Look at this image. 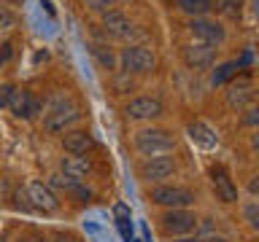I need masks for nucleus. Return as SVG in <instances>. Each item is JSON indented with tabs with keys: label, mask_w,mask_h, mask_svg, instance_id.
Returning a JSON list of instances; mask_svg holds the SVG:
<instances>
[{
	"label": "nucleus",
	"mask_w": 259,
	"mask_h": 242,
	"mask_svg": "<svg viewBox=\"0 0 259 242\" xmlns=\"http://www.w3.org/2000/svg\"><path fill=\"white\" fill-rule=\"evenodd\" d=\"M81 116V108H78V102L73 100V97H54L52 102H49V108L44 110V129L46 132H65L70 124H76Z\"/></svg>",
	"instance_id": "nucleus-1"
},
{
	"label": "nucleus",
	"mask_w": 259,
	"mask_h": 242,
	"mask_svg": "<svg viewBox=\"0 0 259 242\" xmlns=\"http://www.w3.org/2000/svg\"><path fill=\"white\" fill-rule=\"evenodd\" d=\"M135 148H138V153H143L146 159L167 156V153L176 151V137L170 135L167 129L149 127V129H141V132L135 135Z\"/></svg>",
	"instance_id": "nucleus-2"
},
{
	"label": "nucleus",
	"mask_w": 259,
	"mask_h": 242,
	"mask_svg": "<svg viewBox=\"0 0 259 242\" xmlns=\"http://www.w3.org/2000/svg\"><path fill=\"white\" fill-rule=\"evenodd\" d=\"M116 62L121 65L124 73H135V76H143V73H151L157 68V56L149 46H141V43H130L119 51Z\"/></svg>",
	"instance_id": "nucleus-3"
},
{
	"label": "nucleus",
	"mask_w": 259,
	"mask_h": 242,
	"mask_svg": "<svg viewBox=\"0 0 259 242\" xmlns=\"http://www.w3.org/2000/svg\"><path fill=\"white\" fill-rule=\"evenodd\" d=\"M149 199L159 207H167V210H178V207H189L194 205V191L184 189V186H167V183H159L149 191Z\"/></svg>",
	"instance_id": "nucleus-4"
},
{
	"label": "nucleus",
	"mask_w": 259,
	"mask_h": 242,
	"mask_svg": "<svg viewBox=\"0 0 259 242\" xmlns=\"http://www.w3.org/2000/svg\"><path fill=\"white\" fill-rule=\"evenodd\" d=\"M159 221H162V231H165L167 237H186V234L197 231V215L186 207L167 210Z\"/></svg>",
	"instance_id": "nucleus-5"
},
{
	"label": "nucleus",
	"mask_w": 259,
	"mask_h": 242,
	"mask_svg": "<svg viewBox=\"0 0 259 242\" xmlns=\"http://www.w3.org/2000/svg\"><path fill=\"white\" fill-rule=\"evenodd\" d=\"M189 32H192L194 40L208 43V46H222L227 40V30L222 27V22L208 19V16H197V19H192L189 22Z\"/></svg>",
	"instance_id": "nucleus-6"
},
{
	"label": "nucleus",
	"mask_w": 259,
	"mask_h": 242,
	"mask_svg": "<svg viewBox=\"0 0 259 242\" xmlns=\"http://www.w3.org/2000/svg\"><path fill=\"white\" fill-rule=\"evenodd\" d=\"M165 113V105H162L159 97H133L124 105V116L133 121H151L159 118Z\"/></svg>",
	"instance_id": "nucleus-7"
},
{
	"label": "nucleus",
	"mask_w": 259,
	"mask_h": 242,
	"mask_svg": "<svg viewBox=\"0 0 259 242\" xmlns=\"http://www.w3.org/2000/svg\"><path fill=\"white\" fill-rule=\"evenodd\" d=\"M27 199L32 210H38V213H57L60 210V199H57V194L52 191V186L40 183V180H30L27 183Z\"/></svg>",
	"instance_id": "nucleus-8"
},
{
	"label": "nucleus",
	"mask_w": 259,
	"mask_h": 242,
	"mask_svg": "<svg viewBox=\"0 0 259 242\" xmlns=\"http://www.w3.org/2000/svg\"><path fill=\"white\" fill-rule=\"evenodd\" d=\"M184 65L189 70H205L216 62V46H208V43H200V40H192V43L184 46Z\"/></svg>",
	"instance_id": "nucleus-9"
},
{
	"label": "nucleus",
	"mask_w": 259,
	"mask_h": 242,
	"mask_svg": "<svg viewBox=\"0 0 259 242\" xmlns=\"http://www.w3.org/2000/svg\"><path fill=\"white\" fill-rule=\"evenodd\" d=\"M8 110H11L16 118L30 121V118H35L38 113L44 110V105H40V100L32 92H27V89H14L11 102H8Z\"/></svg>",
	"instance_id": "nucleus-10"
},
{
	"label": "nucleus",
	"mask_w": 259,
	"mask_h": 242,
	"mask_svg": "<svg viewBox=\"0 0 259 242\" xmlns=\"http://www.w3.org/2000/svg\"><path fill=\"white\" fill-rule=\"evenodd\" d=\"M176 175V159L173 156H157L146 159L141 167V177L146 183H165L167 177Z\"/></svg>",
	"instance_id": "nucleus-11"
},
{
	"label": "nucleus",
	"mask_w": 259,
	"mask_h": 242,
	"mask_svg": "<svg viewBox=\"0 0 259 242\" xmlns=\"http://www.w3.org/2000/svg\"><path fill=\"white\" fill-rule=\"evenodd\" d=\"M210 186H213L216 199H222L224 205H232V202H238V186L232 183L230 172H227L222 164L210 167Z\"/></svg>",
	"instance_id": "nucleus-12"
},
{
	"label": "nucleus",
	"mask_w": 259,
	"mask_h": 242,
	"mask_svg": "<svg viewBox=\"0 0 259 242\" xmlns=\"http://www.w3.org/2000/svg\"><path fill=\"white\" fill-rule=\"evenodd\" d=\"M62 148L70 153V156H87L89 151L95 148V140L87 129H65L62 135Z\"/></svg>",
	"instance_id": "nucleus-13"
},
{
	"label": "nucleus",
	"mask_w": 259,
	"mask_h": 242,
	"mask_svg": "<svg viewBox=\"0 0 259 242\" xmlns=\"http://www.w3.org/2000/svg\"><path fill=\"white\" fill-rule=\"evenodd\" d=\"M103 30L113 38H130L133 35V22H130L121 11H113L111 8V11L103 14Z\"/></svg>",
	"instance_id": "nucleus-14"
},
{
	"label": "nucleus",
	"mask_w": 259,
	"mask_h": 242,
	"mask_svg": "<svg viewBox=\"0 0 259 242\" xmlns=\"http://www.w3.org/2000/svg\"><path fill=\"white\" fill-rule=\"evenodd\" d=\"M251 100H254V92H251L248 78H243V81H235V84H230V89H227V105H230L232 110H243V108H248Z\"/></svg>",
	"instance_id": "nucleus-15"
},
{
	"label": "nucleus",
	"mask_w": 259,
	"mask_h": 242,
	"mask_svg": "<svg viewBox=\"0 0 259 242\" xmlns=\"http://www.w3.org/2000/svg\"><path fill=\"white\" fill-rule=\"evenodd\" d=\"M62 175L84 183V177L92 175V161H89L87 156H65L62 159Z\"/></svg>",
	"instance_id": "nucleus-16"
},
{
	"label": "nucleus",
	"mask_w": 259,
	"mask_h": 242,
	"mask_svg": "<svg viewBox=\"0 0 259 242\" xmlns=\"http://www.w3.org/2000/svg\"><path fill=\"white\" fill-rule=\"evenodd\" d=\"M189 137H192V143H197L200 148H205V151H213L216 145H219V137L216 132L210 129L208 124H202V121H194V124H189Z\"/></svg>",
	"instance_id": "nucleus-17"
},
{
	"label": "nucleus",
	"mask_w": 259,
	"mask_h": 242,
	"mask_svg": "<svg viewBox=\"0 0 259 242\" xmlns=\"http://www.w3.org/2000/svg\"><path fill=\"white\" fill-rule=\"evenodd\" d=\"M178 11H184L186 16L197 19V16H208L213 8V0H176Z\"/></svg>",
	"instance_id": "nucleus-18"
},
{
	"label": "nucleus",
	"mask_w": 259,
	"mask_h": 242,
	"mask_svg": "<svg viewBox=\"0 0 259 242\" xmlns=\"http://www.w3.org/2000/svg\"><path fill=\"white\" fill-rule=\"evenodd\" d=\"M113 215H116V226H119V234L124 242H133V215H130V207L127 205H119L113 207Z\"/></svg>",
	"instance_id": "nucleus-19"
},
{
	"label": "nucleus",
	"mask_w": 259,
	"mask_h": 242,
	"mask_svg": "<svg viewBox=\"0 0 259 242\" xmlns=\"http://www.w3.org/2000/svg\"><path fill=\"white\" fill-rule=\"evenodd\" d=\"M243 6H246V0H213V8L219 14L230 16V19H240L243 16Z\"/></svg>",
	"instance_id": "nucleus-20"
},
{
	"label": "nucleus",
	"mask_w": 259,
	"mask_h": 242,
	"mask_svg": "<svg viewBox=\"0 0 259 242\" xmlns=\"http://www.w3.org/2000/svg\"><path fill=\"white\" fill-rule=\"evenodd\" d=\"M92 54H95V59H97V65H100V68H105V70H113V68H116V54H113L108 46L95 43V46H92Z\"/></svg>",
	"instance_id": "nucleus-21"
},
{
	"label": "nucleus",
	"mask_w": 259,
	"mask_h": 242,
	"mask_svg": "<svg viewBox=\"0 0 259 242\" xmlns=\"http://www.w3.org/2000/svg\"><path fill=\"white\" fill-rule=\"evenodd\" d=\"M235 73H238V65H235V62H224V65H219V68H216V73H213V78H210V81H213V86H222L227 78L235 76Z\"/></svg>",
	"instance_id": "nucleus-22"
},
{
	"label": "nucleus",
	"mask_w": 259,
	"mask_h": 242,
	"mask_svg": "<svg viewBox=\"0 0 259 242\" xmlns=\"http://www.w3.org/2000/svg\"><path fill=\"white\" fill-rule=\"evenodd\" d=\"M84 6L95 14H105V11H111V8L116 6V0H84Z\"/></svg>",
	"instance_id": "nucleus-23"
},
{
	"label": "nucleus",
	"mask_w": 259,
	"mask_h": 242,
	"mask_svg": "<svg viewBox=\"0 0 259 242\" xmlns=\"http://www.w3.org/2000/svg\"><path fill=\"white\" fill-rule=\"evenodd\" d=\"M243 215H246V221L251 229H259V205L256 202H248L246 207H243Z\"/></svg>",
	"instance_id": "nucleus-24"
},
{
	"label": "nucleus",
	"mask_w": 259,
	"mask_h": 242,
	"mask_svg": "<svg viewBox=\"0 0 259 242\" xmlns=\"http://www.w3.org/2000/svg\"><path fill=\"white\" fill-rule=\"evenodd\" d=\"M133 78H130V73H121V76H116V81H113V89H116V94H127L133 92Z\"/></svg>",
	"instance_id": "nucleus-25"
},
{
	"label": "nucleus",
	"mask_w": 259,
	"mask_h": 242,
	"mask_svg": "<svg viewBox=\"0 0 259 242\" xmlns=\"http://www.w3.org/2000/svg\"><path fill=\"white\" fill-rule=\"evenodd\" d=\"M14 84H0V108H8V102H11V94H14Z\"/></svg>",
	"instance_id": "nucleus-26"
},
{
	"label": "nucleus",
	"mask_w": 259,
	"mask_h": 242,
	"mask_svg": "<svg viewBox=\"0 0 259 242\" xmlns=\"http://www.w3.org/2000/svg\"><path fill=\"white\" fill-rule=\"evenodd\" d=\"M14 199H16V207H19V210H24V213H30V210H32V205H30V199H27V191H16L14 194Z\"/></svg>",
	"instance_id": "nucleus-27"
},
{
	"label": "nucleus",
	"mask_w": 259,
	"mask_h": 242,
	"mask_svg": "<svg viewBox=\"0 0 259 242\" xmlns=\"http://www.w3.org/2000/svg\"><path fill=\"white\" fill-rule=\"evenodd\" d=\"M256 108H254V105H248V108H246V116H243V124H246V127H256V121H259V116H256Z\"/></svg>",
	"instance_id": "nucleus-28"
},
{
	"label": "nucleus",
	"mask_w": 259,
	"mask_h": 242,
	"mask_svg": "<svg viewBox=\"0 0 259 242\" xmlns=\"http://www.w3.org/2000/svg\"><path fill=\"white\" fill-rule=\"evenodd\" d=\"M11 54H14L11 43H3V46H0V65H6L8 59H11Z\"/></svg>",
	"instance_id": "nucleus-29"
},
{
	"label": "nucleus",
	"mask_w": 259,
	"mask_h": 242,
	"mask_svg": "<svg viewBox=\"0 0 259 242\" xmlns=\"http://www.w3.org/2000/svg\"><path fill=\"white\" fill-rule=\"evenodd\" d=\"M54 242H81V239H76L73 234H57V237H54Z\"/></svg>",
	"instance_id": "nucleus-30"
},
{
	"label": "nucleus",
	"mask_w": 259,
	"mask_h": 242,
	"mask_svg": "<svg viewBox=\"0 0 259 242\" xmlns=\"http://www.w3.org/2000/svg\"><path fill=\"white\" fill-rule=\"evenodd\" d=\"M173 242H200V237H192V234H186V237H176Z\"/></svg>",
	"instance_id": "nucleus-31"
},
{
	"label": "nucleus",
	"mask_w": 259,
	"mask_h": 242,
	"mask_svg": "<svg viewBox=\"0 0 259 242\" xmlns=\"http://www.w3.org/2000/svg\"><path fill=\"white\" fill-rule=\"evenodd\" d=\"M200 242H227V239H224V237H219V234H210V237L200 239Z\"/></svg>",
	"instance_id": "nucleus-32"
},
{
	"label": "nucleus",
	"mask_w": 259,
	"mask_h": 242,
	"mask_svg": "<svg viewBox=\"0 0 259 242\" xmlns=\"http://www.w3.org/2000/svg\"><path fill=\"white\" fill-rule=\"evenodd\" d=\"M22 242H46L44 234H35V237H30V239H22Z\"/></svg>",
	"instance_id": "nucleus-33"
},
{
	"label": "nucleus",
	"mask_w": 259,
	"mask_h": 242,
	"mask_svg": "<svg viewBox=\"0 0 259 242\" xmlns=\"http://www.w3.org/2000/svg\"><path fill=\"white\" fill-rule=\"evenodd\" d=\"M0 242H6V239H3V237H0Z\"/></svg>",
	"instance_id": "nucleus-34"
}]
</instances>
